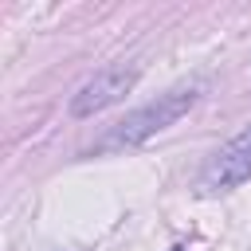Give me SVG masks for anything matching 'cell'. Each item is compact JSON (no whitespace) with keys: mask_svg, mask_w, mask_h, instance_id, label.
I'll return each mask as SVG.
<instances>
[{"mask_svg":"<svg viewBox=\"0 0 251 251\" xmlns=\"http://www.w3.org/2000/svg\"><path fill=\"white\" fill-rule=\"evenodd\" d=\"M196 98H200V90L192 86V82H180V86H173V90H165V94H157L153 102H145V106H137V110H129L118 126H110L106 133H102V141L94 145L98 153H118V149H133V145H141V141H149L153 133H161V129H169L173 122H180L192 106H196Z\"/></svg>","mask_w":251,"mask_h":251,"instance_id":"obj_1","label":"cell"},{"mask_svg":"<svg viewBox=\"0 0 251 251\" xmlns=\"http://www.w3.org/2000/svg\"><path fill=\"white\" fill-rule=\"evenodd\" d=\"M243 180H251V126H247L239 137H231L224 149H216V153L208 157V165L200 169L196 188H200L204 196H220V192L239 188Z\"/></svg>","mask_w":251,"mask_h":251,"instance_id":"obj_2","label":"cell"},{"mask_svg":"<svg viewBox=\"0 0 251 251\" xmlns=\"http://www.w3.org/2000/svg\"><path fill=\"white\" fill-rule=\"evenodd\" d=\"M133 82H137V67H126V63L102 67L98 75H90V78L71 94V106H67V110H71V118H94L98 110L122 102V98L133 90Z\"/></svg>","mask_w":251,"mask_h":251,"instance_id":"obj_3","label":"cell"}]
</instances>
